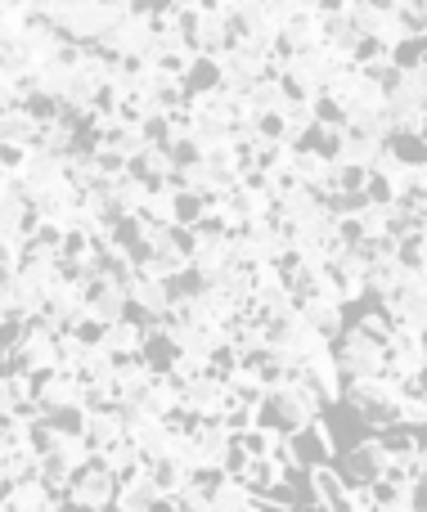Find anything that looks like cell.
I'll use <instances>...</instances> for the list:
<instances>
[{
  "label": "cell",
  "mask_w": 427,
  "mask_h": 512,
  "mask_svg": "<svg viewBox=\"0 0 427 512\" xmlns=\"http://www.w3.org/2000/svg\"><path fill=\"white\" fill-rule=\"evenodd\" d=\"M324 414V405L302 387V382H279V387L261 391L257 427H270L275 436H297Z\"/></svg>",
  "instance_id": "1"
},
{
  "label": "cell",
  "mask_w": 427,
  "mask_h": 512,
  "mask_svg": "<svg viewBox=\"0 0 427 512\" xmlns=\"http://www.w3.org/2000/svg\"><path fill=\"white\" fill-rule=\"evenodd\" d=\"M342 400L365 418L369 427H392L405 414V387L392 378H347L342 382Z\"/></svg>",
  "instance_id": "2"
},
{
  "label": "cell",
  "mask_w": 427,
  "mask_h": 512,
  "mask_svg": "<svg viewBox=\"0 0 427 512\" xmlns=\"http://www.w3.org/2000/svg\"><path fill=\"white\" fill-rule=\"evenodd\" d=\"M333 68H338V59H333L324 45H311V50H293L284 63L275 68V77H279V86H284V95L288 99H320L324 90H329V77H333Z\"/></svg>",
  "instance_id": "3"
},
{
  "label": "cell",
  "mask_w": 427,
  "mask_h": 512,
  "mask_svg": "<svg viewBox=\"0 0 427 512\" xmlns=\"http://www.w3.org/2000/svg\"><path fill=\"white\" fill-rule=\"evenodd\" d=\"M225 18H230V32L239 36L243 50L270 59V50H275V41H279V27H284V18L275 14L270 0H239Z\"/></svg>",
  "instance_id": "4"
},
{
  "label": "cell",
  "mask_w": 427,
  "mask_h": 512,
  "mask_svg": "<svg viewBox=\"0 0 427 512\" xmlns=\"http://www.w3.org/2000/svg\"><path fill=\"white\" fill-rule=\"evenodd\" d=\"M383 315L392 319V324H405V328L427 333V274L423 270H405L401 265L396 288L383 297Z\"/></svg>",
  "instance_id": "5"
},
{
  "label": "cell",
  "mask_w": 427,
  "mask_h": 512,
  "mask_svg": "<svg viewBox=\"0 0 427 512\" xmlns=\"http://www.w3.org/2000/svg\"><path fill=\"white\" fill-rule=\"evenodd\" d=\"M427 364V337L419 328H405V324H392V337L383 342V378L392 382H414V373H419Z\"/></svg>",
  "instance_id": "6"
},
{
  "label": "cell",
  "mask_w": 427,
  "mask_h": 512,
  "mask_svg": "<svg viewBox=\"0 0 427 512\" xmlns=\"http://www.w3.org/2000/svg\"><path fill=\"white\" fill-rule=\"evenodd\" d=\"M347 18H351V27H356L365 41H378L383 50H401L405 41H414L410 32H405V23H401V14L396 9H387V5H369V0H351L347 5Z\"/></svg>",
  "instance_id": "7"
},
{
  "label": "cell",
  "mask_w": 427,
  "mask_h": 512,
  "mask_svg": "<svg viewBox=\"0 0 427 512\" xmlns=\"http://www.w3.org/2000/svg\"><path fill=\"white\" fill-rule=\"evenodd\" d=\"M180 36L189 41V50L194 54H221L225 45H234L239 36L230 32V18L221 14V9H180Z\"/></svg>",
  "instance_id": "8"
},
{
  "label": "cell",
  "mask_w": 427,
  "mask_h": 512,
  "mask_svg": "<svg viewBox=\"0 0 427 512\" xmlns=\"http://www.w3.org/2000/svg\"><path fill=\"white\" fill-rule=\"evenodd\" d=\"M338 342H342V346L333 351V360H338L342 382H347V378H383V342L365 337L356 324L342 328Z\"/></svg>",
  "instance_id": "9"
},
{
  "label": "cell",
  "mask_w": 427,
  "mask_h": 512,
  "mask_svg": "<svg viewBox=\"0 0 427 512\" xmlns=\"http://www.w3.org/2000/svg\"><path fill=\"white\" fill-rule=\"evenodd\" d=\"M288 378L302 382V387L311 391L324 409L342 400V373H338V360H333V346H329V351L306 355V360H293V364H288Z\"/></svg>",
  "instance_id": "10"
},
{
  "label": "cell",
  "mask_w": 427,
  "mask_h": 512,
  "mask_svg": "<svg viewBox=\"0 0 427 512\" xmlns=\"http://www.w3.org/2000/svg\"><path fill=\"white\" fill-rule=\"evenodd\" d=\"M212 59H216V72H221V90H234V95H248L257 81L275 77L270 59H261V54H248L239 41L225 45V50L212 54Z\"/></svg>",
  "instance_id": "11"
},
{
  "label": "cell",
  "mask_w": 427,
  "mask_h": 512,
  "mask_svg": "<svg viewBox=\"0 0 427 512\" xmlns=\"http://www.w3.org/2000/svg\"><path fill=\"white\" fill-rule=\"evenodd\" d=\"M63 495H68L72 504H81V508H113V499H117V477L95 459V454H90V459L81 463L77 472H72V481L63 486Z\"/></svg>",
  "instance_id": "12"
},
{
  "label": "cell",
  "mask_w": 427,
  "mask_h": 512,
  "mask_svg": "<svg viewBox=\"0 0 427 512\" xmlns=\"http://www.w3.org/2000/svg\"><path fill=\"white\" fill-rule=\"evenodd\" d=\"M216 212H221V221L230 225V230H243V225H252V221H261V216H270L275 212V198L266 194V189H248V185H234V189H225L221 198H216Z\"/></svg>",
  "instance_id": "13"
},
{
  "label": "cell",
  "mask_w": 427,
  "mask_h": 512,
  "mask_svg": "<svg viewBox=\"0 0 427 512\" xmlns=\"http://www.w3.org/2000/svg\"><path fill=\"white\" fill-rule=\"evenodd\" d=\"M149 41H153V27H149V14H140V9H126V14L113 18V27L99 36V45H108L113 59H126V54L149 59Z\"/></svg>",
  "instance_id": "14"
},
{
  "label": "cell",
  "mask_w": 427,
  "mask_h": 512,
  "mask_svg": "<svg viewBox=\"0 0 427 512\" xmlns=\"http://www.w3.org/2000/svg\"><path fill=\"white\" fill-rule=\"evenodd\" d=\"M27 378H32V405L41 409V418L54 414V409H63V405H81V382H77V373H68V369H45V373H27Z\"/></svg>",
  "instance_id": "15"
},
{
  "label": "cell",
  "mask_w": 427,
  "mask_h": 512,
  "mask_svg": "<svg viewBox=\"0 0 427 512\" xmlns=\"http://www.w3.org/2000/svg\"><path fill=\"white\" fill-rule=\"evenodd\" d=\"M387 468H392V459H387V450H383V441L378 436H369V441H360L356 450L342 459V477H347V486H356V490H369L374 481H383L387 477Z\"/></svg>",
  "instance_id": "16"
},
{
  "label": "cell",
  "mask_w": 427,
  "mask_h": 512,
  "mask_svg": "<svg viewBox=\"0 0 427 512\" xmlns=\"http://www.w3.org/2000/svg\"><path fill=\"white\" fill-rule=\"evenodd\" d=\"M297 315H302V324L315 328L324 342H338L342 328H347V310H342V301L333 297V292H315V297H302V301H297Z\"/></svg>",
  "instance_id": "17"
},
{
  "label": "cell",
  "mask_w": 427,
  "mask_h": 512,
  "mask_svg": "<svg viewBox=\"0 0 427 512\" xmlns=\"http://www.w3.org/2000/svg\"><path fill=\"white\" fill-rule=\"evenodd\" d=\"M81 306H86V315L99 319V324H117V319H126V310H131V297H126V288H117V283L95 279L90 288H81Z\"/></svg>",
  "instance_id": "18"
},
{
  "label": "cell",
  "mask_w": 427,
  "mask_h": 512,
  "mask_svg": "<svg viewBox=\"0 0 427 512\" xmlns=\"http://www.w3.org/2000/svg\"><path fill=\"white\" fill-rule=\"evenodd\" d=\"M126 436H131L135 454H140L144 463H153V459H167V454H171V445H176V432H171V427H167V418H144V423L126 427Z\"/></svg>",
  "instance_id": "19"
},
{
  "label": "cell",
  "mask_w": 427,
  "mask_h": 512,
  "mask_svg": "<svg viewBox=\"0 0 427 512\" xmlns=\"http://www.w3.org/2000/svg\"><path fill=\"white\" fill-rule=\"evenodd\" d=\"M288 441H293V454H297V463H302V472L320 468V463H333V436H329V427H324V418H315L311 427H302V432L288 436Z\"/></svg>",
  "instance_id": "20"
},
{
  "label": "cell",
  "mask_w": 427,
  "mask_h": 512,
  "mask_svg": "<svg viewBox=\"0 0 427 512\" xmlns=\"http://www.w3.org/2000/svg\"><path fill=\"white\" fill-rule=\"evenodd\" d=\"M176 171V162H171V153L162 149V144H149V149H140L131 162H126V176L140 180V185H162V180Z\"/></svg>",
  "instance_id": "21"
},
{
  "label": "cell",
  "mask_w": 427,
  "mask_h": 512,
  "mask_svg": "<svg viewBox=\"0 0 427 512\" xmlns=\"http://www.w3.org/2000/svg\"><path fill=\"white\" fill-rule=\"evenodd\" d=\"M45 135V126L36 122L32 113H27L23 104L9 108V113H0V144H18V149H36Z\"/></svg>",
  "instance_id": "22"
},
{
  "label": "cell",
  "mask_w": 427,
  "mask_h": 512,
  "mask_svg": "<svg viewBox=\"0 0 427 512\" xmlns=\"http://www.w3.org/2000/svg\"><path fill=\"white\" fill-rule=\"evenodd\" d=\"M140 342H144V328L135 319H117V324L104 328V342L95 351L113 355V360H131V355H140Z\"/></svg>",
  "instance_id": "23"
},
{
  "label": "cell",
  "mask_w": 427,
  "mask_h": 512,
  "mask_svg": "<svg viewBox=\"0 0 427 512\" xmlns=\"http://www.w3.org/2000/svg\"><path fill=\"white\" fill-rule=\"evenodd\" d=\"M158 490H153L149 472H135V477L117 481V499H113V512H149L153 504H158Z\"/></svg>",
  "instance_id": "24"
},
{
  "label": "cell",
  "mask_w": 427,
  "mask_h": 512,
  "mask_svg": "<svg viewBox=\"0 0 427 512\" xmlns=\"http://www.w3.org/2000/svg\"><path fill=\"white\" fill-rule=\"evenodd\" d=\"M144 472H149V481H153V490H158L162 499H171V495H180V490L194 481V472L185 468V463L176 459V454H167V459H153V463H144Z\"/></svg>",
  "instance_id": "25"
},
{
  "label": "cell",
  "mask_w": 427,
  "mask_h": 512,
  "mask_svg": "<svg viewBox=\"0 0 427 512\" xmlns=\"http://www.w3.org/2000/svg\"><path fill=\"white\" fill-rule=\"evenodd\" d=\"M176 194H180V189H171L167 180L149 189V198H144V207H140V221L149 225V234L176 225Z\"/></svg>",
  "instance_id": "26"
},
{
  "label": "cell",
  "mask_w": 427,
  "mask_h": 512,
  "mask_svg": "<svg viewBox=\"0 0 427 512\" xmlns=\"http://www.w3.org/2000/svg\"><path fill=\"white\" fill-rule=\"evenodd\" d=\"M122 432H126V423H122V414H117V405L113 409H86V427H81V436H86L90 450L113 445Z\"/></svg>",
  "instance_id": "27"
},
{
  "label": "cell",
  "mask_w": 427,
  "mask_h": 512,
  "mask_svg": "<svg viewBox=\"0 0 427 512\" xmlns=\"http://www.w3.org/2000/svg\"><path fill=\"white\" fill-rule=\"evenodd\" d=\"M95 459L104 463L108 472H113L117 481H126V477H135V472H144V459L135 454V445H131V436H117L113 445H104V450H95Z\"/></svg>",
  "instance_id": "28"
},
{
  "label": "cell",
  "mask_w": 427,
  "mask_h": 512,
  "mask_svg": "<svg viewBox=\"0 0 427 512\" xmlns=\"http://www.w3.org/2000/svg\"><path fill=\"white\" fill-rule=\"evenodd\" d=\"M144 198H149V185L131 180L126 171L117 180H108V207H113V216H140Z\"/></svg>",
  "instance_id": "29"
},
{
  "label": "cell",
  "mask_w": 427,
  "mask_h": 512,
  "mask_svg": "<svg viewBox=\"0 0 427 512\" xmlns=\"http://www.w3.org/2000/svg\"><path fill=\"white\" fill-rule=\"evenodd\" d=\"M378 153H383V144H378V140H369V135H351V131H347L342 149L333 153V167H360V171H374Z\"/></svg>",
  "instance_id": "30"
},
{
  "label": "cell",
  "mask_w": 427,
  "mask_h": 512,
  "mask_svg": "<svg viewBox=\"0 0 427 512\" xmlns=\"http://www.w3.org/2000/svg\"><path fill=\"white\" fill-rule=\"evenodd\" d=\"M396 279H401V261H396V252L365 261V297H378V301H383L387 292L396 288Z\"/></svg>",
  "instance_id": "31"
},
{
  "label": "cell",
  "mask_w": 427,
  "mask_h": 512,
  "mask_svg": "<svg viewBox=\"0 0 427 512\" xmlns=\"http://www.w3.org/2000/svg\"><path fill=\"white\" fill-rule=\"evenodd\" d=\"M95 144L99 149H108V153H117V158H126V162H131L140 149H149V140H144V131L135 122H117L113 131H104Z\"/></svg>",
  "instance_id": "32"
},
{
  "label": "cell",
  "mask_w": 427,
  "mask_h": 512,
  "mask_svg": "<svg viewBox=\"0 0 427 512\" xmlns=\"http://www.w3.org/2000/svg\"><path fill=\"white\" fill-rule=\"evenodd\" d=\"M207 512H266L257 495H248V490L239 486V481H221V486L212 490V504Z\"/></svg>",
  "instance_id": "33"
},
{
  "label": "cell",
  "mask_w": 427,
  "mask_h": 512,
  "mask_svg": "<svg viewBox=\"0 0 427 512\" xmlns=\"http://www.w3.org/2000/svg\"><path fill=\"white\" fill-rule=\"evenodd\" d=\"M180 86H185V95H189V99H198V95H207V90L221 86V72H216V59H212V54H198V59L185 68Z\"/></svg>",
  "instance_id": "34"
},
{
  "label": "cell",
  "mask_w": 427,
  "mask_h": 512,
  "mask_svg": "<svg viewBox=\"0 0 427 512\" xmlns=\"http://www.w3.org/2000/svg\"><path fill=\"white\" fill-rule=\"evenodd\" d=\"M284 122H288V149H297V144L311 135V126H315V108L306 104V99H284Z\"/></svg>",
  "instance_id": "35"
},
{
  "label": "cell",
  "mask_w": 427,
  "mask_h": 512,
  "mask_svg": "<svg viewBox=\"0 0 427 512\" xmlns=\"http://www.w3.org/2000/svg\"><path fill=\"white\" fill-rule=\"evenodd\" d=\"M284 86H279V77H266V81H257V86L248 90V113L252 117H261V113H279L284 108Z\"/></svg>",
  "instance_id": "36"
},
{
  "label": "cell",
  "mask_w": 427,
  "mask_h": 512,
  "mask_svg": "<svg viewBox=\"0 0 427 512\" xmlns=\"http://www.w3.org/2000/svg\"><path fill=\"white\" fill-rule=\"evenodd\" d=\"M234 445L243 450V459H270V445H275V432H270V427H248V432L234 436Z\"/></svg>",
  "instance_id": "37"
},
{
  "label": "cell",
  "mask_w": 427,
  "mask_h": 512,
  "mask_svg": "<svg viewBox=\"0 0 427 512\" xmlns=\"http://www.w3.org/2000/svg\"><path fill=\"white\" fill-rule=\"evenodd\" d=\"M396 261L405 265V270H423L427 274V230L410 234V239L396 243Z\"/></svg>",
  "instance_id": "38"
},
{
  "label": "cell",
  "mask_w": 427,
  "mask_h": 512,
  "mask_svg": "<svg viewBox=\"0 0 427 512\" xmlns=\"http://www.w3.org/2000/svg\"><path fill=\"white\" fill-rule=\"evenodd\" d=\"M45 423H50L54 432H63V436H81V427H86V409L63 405V409H54V414H45Z\"/></svg>",
  "instance_id": "39"
},
{
  "label": "cell",
  "mask_w": 427,
  "mask_h": 512,
  "mask_svg": "<svg viewBox=\"0 0 427 512\" xmlns=\"http://www.w3.org/2000/svg\"><path fill=\"white\" fill-rule=\"evenodd\" d=\"M207 198H198V194H176V225H185V230H194L198 221H203V212H207Z\"/></svg>",
  "instance_id": "40"
},
{
  "label": "cell",
  "mask_w": 427,
  "mask_h": 512,
  "mask_svg": "<svg viewBox=\"0 0 427 512\" xmlns=\"http://www.w3.org/2000/svg\"><path fill=\"white\" fill-rule=\"evenodd\" d=\"M207 504H212V495H203L194 481H189L180 495H171V508H176V512H207Z\"/></svg>",
  "instance_id": "41"
},
{
  "label": "cell",
  "mask_w": 427,
  "mask_h": 512,
  "mask_svg": "<svg viewBox=\"0 0 427 512\" xmlns=\"http://www.w3.org/2000/svg\"><path fill=\"white\" fill-rule=\"evenodd\" d=\"M18 248H23V243H18V239H9V234H0V274H9V270H14Z\"/></svg>",
  "instance_id": "42"
},
{
  "label": "cell",
  "mask_w": 427,
  "mask_h": 512,
  "mask_svg": "<svg viewBox=\"0 0 427 512\" xmlns=\"http://www.w3.org/2000/svg\"><path fill=\"white\" fill-rule=\"evenodd\" d=\"M419 140L427 144V113H423V122H419Z\"/></svg>",
  "instance_id": "43"
},
{
  "label": "cell",
  "mask_w": 427,
  "mask_h": 512,
  "mask_svg": "<svg viewBox=\"0 0 427 512\" xmlns=\"http://www.w3.org/2000/svg\"><path fill=\"white\" fill-rule=\"evenodd\" d=\"M0 86H5V77H0Z\"/></svg>",
  "instance_id": "44"
}]
</instances>
